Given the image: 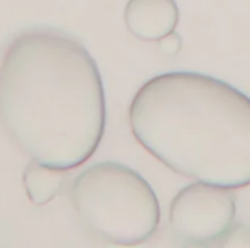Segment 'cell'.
<instances>
[{"label":"cell","mask_w":250,"mask_h":248,"mask_svg":"<svg viewBox=\"0 0 250 248\" xmlns=\"http://www.w3.org/2000/svg\"><path fill=\"white\" fill-rule=\"evenodd\" d=\"M0 117L7 136L29 158L62 170L85 164L105 130V95L98 66L73 37L29 29L0 63Z\"/></svg>","instance_id":"obj_1"},{"label":"cell","mask_w":250,"mask_h":248,"mask_svg":"<svg viewBox=\"0 0 250 248\" xmlns=\"http://www.w3.org/2000/svg\"><path fill=\"white\" fill-rule=\"evenodd\" d=\"M135 139L171 171L227 189L250 186V96L199 72L145 82L129 107Z\"/></svg>","instance_id":"obj_2"},{"label":"cell","mask_w":250,"mask_h":248,"mask_svg":"<svg viewBox=\"0 0 250 248\" xmlns=\"http://www.w3.org/2000/svg\"><path fill=\"white\" fill-rule=\"evenodd\" d=\"M72 206L83 227L114 246H139L152 238L161 218L151 184L119 162H97L83 170L70 189Z\"/></svg>","instance_id":"obj_3"},{"label":"cell","mask_w":250,"mask_h":248,"mask_svg":"<svg viewBox=\"0 0 250 248\" xmlns=\"http://www.w3.org/2000/svg\"><path fill=\"white\" fill-rule=\"evenodd\" d=\"M237 213L231 189L193 183L182 189L170 205V228L185 246L205 247L223 241L233 229Z\"/></svg>","instance_id":"obj_4"},{"label":"cell","mask_w":250,"mask_h":248,"mask_svg":"<svg viewBox=\"0 0 250 248\" xmlns=\"http://www.w3.org/2000/svg\"><path fill=\"white\" fill-rule=\"evenodd\" d=\"M180 12L176 0H129L125 23L142 41H160L176 31Z\"/></svg>","instance_id":"obj_5"},{"label":"cell","mask_w":250,"mask_h":248,"mask_svg":"<svg viewBox=\"0 0 250 248\" xmlns=\"http://www.w3.org/2000/svg\"><path fill=\"white\" fill-rule=\"evenodd\" d=\"M22 181L29 202L44 206L62 193L66 183V170L34 159L26 165Z\"/></svg>","instance_id":"obj_6"},{"label":"cell","mask_w":250,"mask_h":248,"mask_svg":"<svg viewBox=\"0 0 250 248\" xmlns=\"http://www.w3.org/2000/svg\"><path fill=\"white\" fill-rule=\"evenodd\" d=\"M158 42H160V48L164 54H176L182 48V38L176 32L168 34L167 37L161 38Z\"/></svg>","instance_id":"obj_7"}]
</instances>
